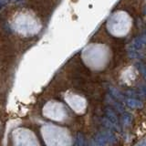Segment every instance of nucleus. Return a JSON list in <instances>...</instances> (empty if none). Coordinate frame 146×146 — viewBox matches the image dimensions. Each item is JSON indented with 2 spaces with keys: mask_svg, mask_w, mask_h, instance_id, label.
I'll return each mask as SVG.
<instances>
[{
  "mask_svg": "<svg viewBox=\"0 0 146 146\" xmlns=\"http://www.w3.org/2000/svg\"><path fill=\"white\" fill-rule=\"evenodd\" d=\"M127 105L131 108H134V109H140L143 108V104L140 100H136V99H128L127 100Z\"/></svg>",
  "mask_w": 146,
  "mask_h": 146,
  "instance_id": "5",
  "label": "nucleus"
},
{
  "mask_svg": "<svg viewBox=\"0 0 146 146\" xmlns=\"http://www.w3.org/2000/svg\"><path fill=\"white\" fill-rule=\"evenodd\" d=\"M105 114H106V117L108 120L111 121L112 124L118 126V122H119V120H118V117L116 115V113L114 112V111L111 109V108H109L107 107L105 109Z\"/></svg>",
  "mask_w": 146,
  "mask_h": 146,
  "instance_id": "4",
  "label": "nucleus"
},
{
  "mask_svg": "<svg viewBox=\"0 0 146 146\" xmlns=\"http://www.w3.org/2000/svg\"><path fill=\"white\" fill-rule=\"evenodd\" d=\"M95 141L99 146H106L107 145V140L102 133H98L95 136Z\"/></svg>",
  "mask_w": 146,
  "mask_h": 146,
  "instance_id": "7",
  "label": "nucleus"
},
{
  "mask_svg": "<svg viewBox=\"0 0 146 146\" xmlns=\"http://www.w3.org/2000/svg\"><path fill=\"white\" fill-rule=\"evenodd\" d=\"M112 94H113V96H114V97H115L116 99L120 100H123V99H124V98H123V96H122V95H121V93H119L116 90H113Z\"/></svg>",
  "mask_w": 146,
  "mask_h": 146,
  "instance_id": "10",
  "label": "nucleus"
},
{
  "mask_svg": "<svg viewBox=\"0 0 146 146\" xmlns=\"http://www.w3.org/2000/svg\"><path fill=\"white\" fill-rule=\"evenodd\" d=\"M90 146H99V145L96 143V141H92V143H90Z\"/></svg>",
  "mask_w": 146,
  "mask_h": 146,
  "instance_id": "12",
  "label": "nucleus"
},
{
  "mask_svg": "<svg viewBox=\"0 0 146 146\" xmlns=\"http://www.w3.org/2000/svg\"><path fill=\"white\" fill-rule=\"evenodd\" d=\"M136 146H146V140L143 141H141L140 143H138Z\"/></svg>",
  "mask_w": 146,
  "mask_h": 146,
  "instance_id": "11",
  "label": "nucleus"
},
{
  "mask_svg": "<svg viewBox=\"0 0 146 146\" xmlns=\"http://www.w3.org/2000/svg\"><path fill=\"white\" fill-rule=\"evenodd\" d=\"M122 121L125 125H130L132 121V115L131 113H124L122 115Z\"/></svg>",
  "mask_w": 146,
  "mask_h": 146,
  "instance_id": "8",
  "label": "nucleus"
},
{
  "mask_svg": "<svg viewBox=\"0 0 146 146\" xmlns=\"http://www.w3.org/2000/svg\"><path fill=\"white\" fill-rule=\"evenodd\" d=\"M102 134L105 137V139L107 140L108 143H116V138L114 136L111 131H103L102 132Z\"/></svg>",
  "mask_w": 146,
  "mask_h": 146,
  "instance_id": "6",
  "label": "nucleus"
},
{
  "mask_svg": "<svg viewBox=\"0 0 146 146\" xmlns=\"http://www.w3.org/2000/svg\"><path fill=\"white\" fill-rule=\"evenodd\" d=\"M105 27L108 33L113 38H122L131 33L133 27V19L127 11L118 9L107 18Z\"/></svg>",
  "mask_w": 146,
  "mask_h": 146,
  "instance_id": "2",
  "label": "nucleus"
},
{
  "mask_svg": "<svg viewBox=\"0 0 146 146\" xmlns=\"http://www.w3.org/2000/svg\"><path fill=\"white\" fill-rule=\"evenodd\" d=\"M76 141H77V144L78 146H84V143H85V141H84V136L83 134L81 133V132H79L77 135V138H76Z\"/></svg>",
  "mask_w": 146,
  "mask_h": 146,
  "instance_id": "9",
  "label": "nucleus"
},
{
  "mask_svg": "<svg viewBox=\"0 0 146 146\" xmlns=\"http://www.w3.org/2000/svg\"><path fill=\"white\" fill-rule=\"evenodd\" d=\"M12 29L23 36H34L42 29V23L34 12L29 9L17 11L10 22Z\"/></svg>",
  "mask_w": 146,
  "mask_h": 146,
  "instance_id": "1",
  "label": "nucleus"
},
{
  "mask_svg": "<svg viewBox=\"0 0 146 146\" xmlns=\"http://www.w3.org/2000/svg\"><path fill=\"white\" fill-rule=\"evenodd\" d=\"M111 49L103 43L94 42L86 46L82 50V57L88 63H103L108 59Z\"/></svg>",
  "mask_w": 146,
  "mask_h": 146,
  "instance_id": "3",
  "label": "nucleus"
}]
</instances>
